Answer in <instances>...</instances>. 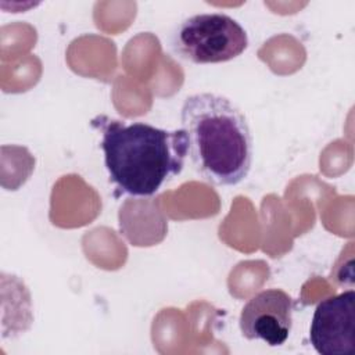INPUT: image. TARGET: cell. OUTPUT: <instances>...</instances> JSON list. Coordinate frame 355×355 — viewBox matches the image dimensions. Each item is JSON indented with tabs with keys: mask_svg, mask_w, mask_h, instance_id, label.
<instances>
[{
	"mask_svg": "<svg viewBox=\"0 0 355 355\" xmlns=\"http://www.w3.org/2000/svg\"><path fill=\"white\" fill-rule=\"evenodd\" d=\"M101 130L100 147L110 182L125 194L148 197L178 176L187 151L183 129L166 130L144 122L126 123L105 115L92 121Z\"/></svg>",
	"mask_w": 355,
	"mask_h": 355,
	"instance_id": "obj_1",
	"label": "cell"
},
{
	"mask_svg": "<svg viewBox=\"0 0 355 355\" xmlns=\"http://www.w3.org/2000/svg\"><path fill=\"white\" fill-rule=\"evenodd\" d=\"M180 123L190 161L209 184L243 182L252 164V135L243 111L227 97L196 93L184 98Z\"/></svg>",
	"mask_w": 355,
	"mask_h": 355,
	"instance_id": "obj_2",
	"label": "cell"
},
{
	"mask_svg": "<svg viewBox=\"0 0 355 355\" xmlns=\"http://www.w3.org/2000/svg\"><path fill=\"white\" fill-rule=\"evenodd\" d=\"M173 53L193 64L230 61L248 46L245 29L222 12L196 14L183 19L172 33Z\"/></svg>",
	"mask_w": 355,
	"mask_h": 355,
	"instance_id": "obj_3",
	"label": "cell"
},
{
	"mask_svg": "<svg viewBox=\"0 0 355 355\" xmlns=\"http://www.w3.org/2000/svg\"><path fill=\"white\" fill-rule=\"evenodd\" d=\"M355 293L344 291L320 301L313 312L309 341L322 355H351L355 351Z\"/></svg>",
	"mask_w": 355,
	"mask_h": 355,
	"instance_id": "obj_4",
	"label": "cell"
},
{
	"mask_svg": "<svg viewBox=\"0 0 355 355\" xmlns=\"http://www.w3.org/2000/svg\"><path fill=\"white\" fill-rule=\"evenodd\" d=\"M243 337L269 347L283 345L293 327V298L280 288L259 291L243 306L239 318Z\"/></svg>",
	"mask_w": 355,
	"mask_h": 355,
	"instance_id": "obj_5",
	"label": "cell"
}]
</instances>
